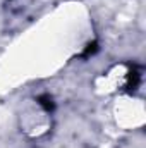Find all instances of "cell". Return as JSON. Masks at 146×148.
Returning a JSON list of instances; mask_svg holds the SVG:
<instances>
[{
    "mask_svg": "<svg viewBox=\"0 0 146 148\" xmlns=\"http://www.w3.org/2000/svg\"><path fill=\"white\" fill-rule=\"evenodd\" d=\"M139 83H141V73L136 69V67H132L129 74H127V83H126V88L129 90V91H132V90H136L138 86H139Z\"/></svg>",
    "mask_w": 146,
    "mask_h": 148,
    "instance_id": "1",
    "label": "cell"
},
{
    "mask_svg": "<svg viewBox=\"0 0 146 148\" xmlns=\"http://www.w3.org/2000/svg\"><path fill=\"white\" fill-rule=\"evenodd\" d=\"M36 102L45 112H53L55 110V102H53V98H52L50 95H40L36 98Z\"/></svg>",
    "mask_w": 146,
    "mask_h": 148,
    "instance_id": "2",
    "label": "cell"
},
{
    "mask_svg": "<svg viewBox=\"0 0 146 148\" xmlns=\"http://www.w3.org/2000/svg\"><path fill=\"white\" fill-rule=\"evenodd\" d=\"M96 52H98V43L93 41V43H88V45H86V48H84V52L81 53V57H83V59H88V57L95 55Z\"/></svg>",
    "mask_w": 146,
    "mask_h": 148,
    "instance_id": "3",
    "label": "cell"
}]
</instances>
